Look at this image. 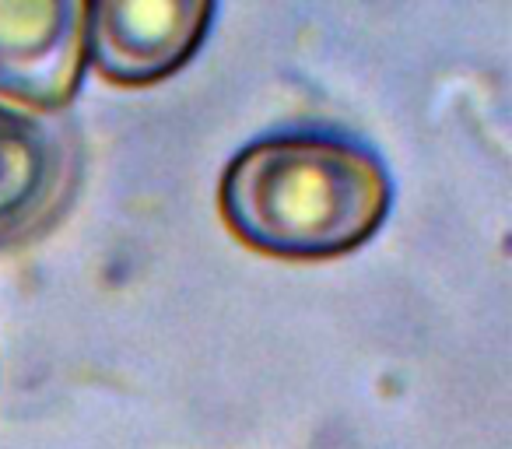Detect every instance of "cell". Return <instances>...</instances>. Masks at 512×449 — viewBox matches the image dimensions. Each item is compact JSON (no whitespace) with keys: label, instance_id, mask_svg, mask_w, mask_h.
<instances>
[{"label":"cell","instance_id":"cell-1","mask_svg":"<svg viewBox=\"0 0 512 449\" xmlns=\"http://www.w3.org/2000/svg\"><path fill=\"white\" fill-rule=\"evenodd\" d=\"M393 183L369 148L320 130L246 144L221 176L218 204L246 246L288 260L358 250L390 214Z\"/></svg>","mask_w":512,"mask_h":449},{"label":"cell","instance_id":"cell-2","mask_svg":"<svg viewBox=\"0 0 512 449\" xmlns=\"http://www.w3.org/2000/svg\"><path fill=\"white\" fill-rule=\"evenodd\" d=\"M85 18L81 0H0V99L64 113L88 67Z\"/></svg>","mask_w":512,"mask_h":449},{"label":"cell","instance_id":"cell-3","mask_svg":"<svg viewBox=\"0 0 512 449\" xmlns=\"http://www.w3.org/2000/svg\"><path fill=\"white\" fill-rule=\"evenodd\" d=\"M211 0H102L88 4L85 53L102 78L141 88L176 74L207 39Z\"/></svg>","mask_w":512,"mask_h":449},{"label":"cell","instance_id":"cell-4","mask_svg":"<svg viewBox=\"0 0 512 449\" xmlns=\"http://www.w3.org/2000/svg\"><path fill=\"white\" fill-rule=\"evenodd\" d=\"M81 144L71 127L0 106V250L43 236L78 190Z\"/></svg>","mask_w":512,"mask_h":449}]
</instances>
